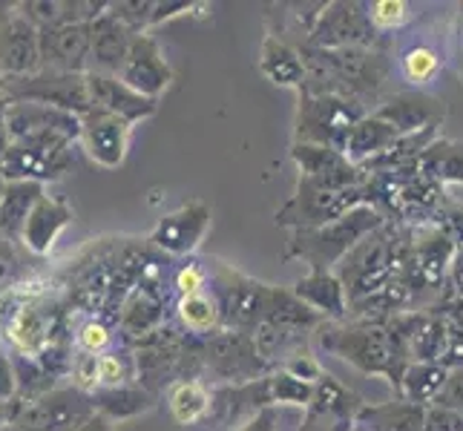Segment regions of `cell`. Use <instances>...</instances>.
<instances>
[{
    "label": "cell",
    "mask_w": 463,
    "mask_h": 431,
    "mask_svg": "<svg viewBox=\"0 0 463 431\" xmlns=\"http://www.w3.org/2000/svg\"><path fill=\"white\" fill-rule=\"evenodd\" d=\"M363 417L369 420L374 431H426L423 411L414 406H380L363 411Z\"/></svg>",
    "instance_id": "obj_20"
},
{
    "label": "cell",
    "mask_w": 463,
    "mask_h": 431,
    "mask_svg": "<svg viewBox=\"0 0 463 431\" xmlns=\"http://www.w3.org/2000/svg\"><path fill=\"white\" fill-rule=\"evenodd\" d=\"M0 92L6 101H32V104H46L84 118L92 101H90V87L87 75H72V72H58L41 67L38 72L18 75V78H0Z\"/></svg>",
    "instance_id": "obj_2"
},
{
    "label": "cell",
    "mask_w": 463,
    "mask_h": 431,
    "mask_svg": "<svg viewBox=\"0 0 463 431\" xmlns=\"http://www.w3.org/2000/svg\"><path fill=\"white\" fill-rule=\"evenodd\" d=\"M95 414L92 397L75 386H55L29 403H18L12 428L18 431H75Z\"/></svg>",
    "instance_id": "obj_3"
},
{
    "label": "cell",
    "mask_w": 463,
    "mask_h": 431,
    "mask_svg": "<svg viewBox=\"0 0 463 431\" xmlns=\"http://www.w3.org/2000/svg\"><path fill=\"white\" fill-rule=\"evenodd\" d=\"M175 311H179L182 325L187 331H194V333H207L211 328H216V323L222 319L219 305H216L211 296H204V294L182 296L179 305H175Z\"/></svg>",
    "instance_id": "obj_21"
},
{
    "label": "cell",
    "mask_w": 463,
    "mask_h": 431,
    "mask_svg": "<svg viewBox=\"0 0 463 431\" xmlns=\"http://www.w3.org/2000/svg\"><path fill=\"white\" fill-rule=\"evenodd\" d=\"M4 187H6V179L0 175V199H4Z\"/></svg>",
    "instance_id": "obj_32"
},
{
    "label": "cell",
    "mask_w": 463,
    "mask_h": 431,
    "mask_svg": "<svg viewBox=\"0 0 463 431\" xmlns=\"http://www.w3.org/2000/svg\"><path fill=\"white\" fill-rule=\"evenodd\" d=\"M0 333H4V328H0Z\"/></svg>",
    "instance_id": "obj_34"
},
{
    "label": "cell",
    "mask_w": 463,
    "mask_h": 431,
    "mask_svg": "<svg viewBox=\"0 0 463 431\" xmlns=\"http://www.w3.org/2000/svg\"><path fill=\"white\" fill-rule=\"evenodd\" d=\"M4 431H18V428H12V426H9V428H4Z\"/></svg>",
    "instance_id": "obj_33"
},
{
    "label": "cell",
    "mask_w": 463,
    "mask_h": 431,
    "mask_svg": "<svg viewBox=\"0 0 463 431\" xmlns=\"http://www.w3.org/2000/svg\"><path fill=\"white\" fill-rule=\"evenodd\" d=\"M4 113H6V98H4V92H0V162H4V155L9 150V133L4 124Z\"/></svg>",
    "instance_id": "obj_31"
},
{
    "label": "cell",
    "mask_w": 463,
    "mask_h": 431,
    "mask_svg": "<svg viewBox=\"0 0 463 431\" xmlns=\"http://www.w3.org/2000/svg\"><path fill=\"white\" fill-rule=\"evenodd\" d=\"M118 78L130 89L145 95V98L158 101V95L170 87L173 75H170V67H167L162 50H158V43L150 35H136L133 46H130V55H127Z\"/></svg>",
    "instance_id": "obj_9"
},
{
    "label": "cell",
    "mask_w": 463,
    "mask_h": 431,
    "mask_svg": "<svg viewBox=\"0 0 463 431\" xmlns=\"http://www.w3.org/2000/svg\"><path fill=\"white\" fill-rule=\"evenodd\" d=\"M207 221H211V213H207L204 204L182 207V211L158 219V225L150 233V242L156 248H162L165 253L182 257V253H190L199 248L202 236L207 230Z\"/></svg>",
    "instance_id": "obj_12"
},
{
    "label": "cell",
    "mask_w": 463,
    "mask_h": 431,
    "mask_svg": "<svg viewBox=\"0 0 463 431\" xmlns=\"http://www.w3.org/2000/svg\"><path fill=\"white\" fill-rule=\"evenodd\" d=\"M409 6L406 4H394V0H380V4L372 6V21L380 29H392V26H401L409 18Z\"/></svg>",
    "instance_id": "obj_26"
},
{
    "label": "cell",
    "mask_w": 463,
    "mask_h": 431,
    "mask_svg": "<svg viewBox=\"0 0 463 431\" xmlns=\"http://www.w3.org/2000/svg\"><path fill=\"white\" fill-rule=\"evenodd\" d=\"M90 35H92V67L90 72H107V75H118L127 55H130V46L136 32L127 29L116 14H101L99 21L90 23Z\"/></svg>",
    "instance_id": "obj_13"
},
{
    "label": "cell",
    "mask_w": 463,
    "mask_h": 431,
    "mask_svg": "<svg viewBox=\"0 0 463 431\" xmlns=\"http://www.w3.org/2000/svg\"><path fill=\"white\" fill-rule=\"evenodd\" d=\"M75 431H116V428H113V420H107L104 414L95 411L92 417H90L81 428H75Z\"/></svg>",
    "instance_id": "obj_30"
},
{
    "label": "cell",
    "mask_w": 463,
    "mask_h": 431,
    "mask_svg": "<svg viewBox=\"0 0 463 431\" xmlns=\"http://www.w3.org/2000/svg\"><path fill=\"white\" fill-rule=\"evenodd\" d=\"M299 296L311 299L314 305L326 308L331 314H343V287L334 282L331 276H323V274H314L311 279L299 282Z\"/></svg>",
    "instance_id": "obj_22"
},
{
    "label": "cell",
    "mask_w": 463,
    "mask_h": 431,
    "mask_svg": "<svg viewBox=\"0 0 463 431\" xmlns=\"http://www.w3.org/2000/svg\"><path fill=\"white\" fill-rule=\"evenodd\" d=\"M211 397L213 394L207 391L199 379H179L170 386L167 403H170V411L175 420L182 426H194L207 417V411H211Z\"/></svg>",
    "instance_id": "obj_18"
},
{
    "label": "cell",
    "mask_w": 463,
    "mask_h": 431,
    "mask_svg": "<svg viewBox=\"0 0 463 431\" xmlns=\"http://www.w3.org/2000/svg\"><path fill=\"white\" fill-rule=\"evenodd\" d=\"M109 342H113V333L101 323V319H87V323L78 325L75 331V345L78 354H107Z\"/></svg>",
    "instance_id": "obj_23"
},
{
    "label": "cell",
    "mask_w": 463,
    "mask_h": 431,
    "mask_svg": "<svg viewBox=\"0 0 463 431\" xmlns=\"http://www.w3.org/2000/svg\"><path fill=\"white\" fill-rule=\"evenodd\" d=\"M158 323H162V302L153 296L150 287H141L124 302L121 328L127 331V337H141V342H145L156 333Z\"/></svg>",
    "instance_id": "obj_17"
},
{
    "label": "cell",
    "mask_w": 463,
    "mask_h": 431,
    "mask_svg": "<svg viewBox=\"0 0 463 431\" xmlns=\"http://www.w3.org/2000/svg\"><path fill=\"white\" fill-rule=\"evenodd\" d=\"M41 67V29L18 9V4H9L0 14V78L29 75Z\"/></svg>",
    "instance_id": "obj_4"
},
{
    "label": "cell",
    "mask_w": 463,
    "mask_h": 431,
    "mask_svg": "<svg viewBox=\"0 0 463 431\" xmlns=\"http://www.w3.org/2000/svg\"><path fill=\"white\" fill-rule=\"evenodd\" d=\"M14 267H18V257H14L12 242H6V239L0 236V285L14 274Z\"/></svg>",
    "instance_id": "obj_29"
},
{
    "label": "cell",
    "mask_w": 463,
    "mask_h": 431,
    "mask_svg": "<svg viewBox=\"0 0 463 431\" xmlns=\"http://www.w3.org/2000/svg\"><path fill=\"white\" fill-rule=\"evenodd\" d=\"M202 285H204V270L199 265H187L175 274V287H179L182 296L202 294Z\"/></svg>",
    "instance_id": "obj_27"
},
{
    "label": "cell",
    "mask_w": 463,
    "mask_h": 431,
    "mask_svg": "<svg viewBox=\"0 0 463 431\" xmlns=\"http://www.w3.org/2000/svg\"><path fill=\"white\" fill-rule=\"evenodd\" d=\"M72 219H75V213L67 201L61 196L46 193L26 219L21 245L32 253V257H50L52 248L58 245V239L63 236V230L72 225Z\"/></svg>",
    "instance_id": "obj_11"
},
{
    "label": "cell",
    "mask_w": 463,
    "mask_h": 431,
    "mask_svg": "<svg viewBox=\"0 0 463 431\" xmlns=\"http://www.w3.org/2000/svg\"><path fill=\"white\" fill-rule=\"evenodd\" d=\"M46 196V187L38 182H6L0 199V236L6 242H21L29 213Z\"/></svg>",
    "instance_id": "obj_14"
},
{
    "label": "cell",
    "mask_w": 463,
    "mask_h": 431,
    "mask_svg": "<svg viewBox=\"0 0 463 431\" xmlns=\"http://www.w3.org/2000/svg\"><path fill=\"white\" fill-rule=\"evenodd\" d=\"M262 72L274 78L277 84H285V87H294L302 81V61L285 46L282 41L277 38H268L265 41V50H262Z\"/></svg>",
    "instance_id": "obj_19"
},
{
    "label": "cell",
    "mask_w": 463,
    "mask_h": 431,
    "mask_svg": "<svg viewBox=\"0 0 463 431\" xmlns=\"http://www.w3.org/2000/svg\"><path fill=\"white\" fill-rule=\"evenodd\" d=\"M87 87H90L92 109H101V113H109L127 124L145 121L156 113V101L130 89L118 75L87 72Z\"/></svg>",
    "instance_id": "obj_10"
},
{
    "label": "cell",
    "mask_w": 463,
    "mask_h": 431,
    "mask_svg": "<svg viewBox=\"0 0 463 431\" xmlns=\"http://www.w3.org/2000/svg\"><path fill=\"white\" fill-rule=\"evenodd\" d=\"M41 61L46 70L87 75L92 67L90 23H63L41 29Z\"/></svg>",
    "instance_id": "obj_7"
},
{
    "label": "cell",
    "mask_w": 463,
    "mask_h": 431,
    "mask_svg": "<svg viewBox=\"0 0 463 431\" xmlns=\"http://www.w3.org/2000/svg\"><path fill=\"white\" fill-rule=\"evenodd\" d=\"M438 406H443V408H463V371H458L449 382H446V389L438 394Z\"/></svg>",
    "instance_id": "obj_28"
},
{
    "label": "cell",
    "mask_w": 463,
    "mask_h": 431,
    "mask_svg": "<svg viewBox=\"0 0 463 431\" xmlns=\"http://www.w3.org/2000/svg\"><path fill=\"white\" fill-rule=\"evenodd\" d=\"M328 348L340 351L345 360H351L365 371H383L392 354L383 331H351V333L345 331L343 342H328Z\"/></svg>",
    "instance_id": "obj_15"
},
{
    "label": "cell",
    "mask_w": 463,
    "mask_h": 431,
    "mask_svg": "<svg viewBox=\"0 0 463 431\" xmlns=\"http://www.w3.org/2000/svg\"><path fill=\"white\" fill-rule=\"evenodd\" d=\"M75 141L67 136H32L9 141V150L0 162V175L6 182H38L50 184L63 179L75 167Z\"/></svg>",
    "instance_id": "obj_1"
},
{
    "label": "cell",
    "mask_w": 463,
    "mask_h": 431,
    "mask_svg": "<svg viewBox=\"0 0 463 431\" xmlns=\"http://www.w3.org/2000/svg\"><path fill=\"white\" fill-rule=\"evenodd\" d=\"M403 72L411 78L414 84H426L429 78L438 72V55L432 50H423V46H418V50H411L403 58Z\"/></svg>",
    "instance_id": "obj_24"
},
{
    "label": "cell",
    "mask_w": 463,
    "mask_h": 431,
    "mask_svg": "<svg viewBox=\"0 0 463 431\" xmlns=\"http://www.w3.org/2000/svg\"><path fill=\"white\" fill-rule=\"evenodd\" d=\"M18 403V374H14L12 351L0 345V406Z\"/></svg>",
    "instance_id": "obj_25"
},
{
    "label": "cell",
    "mask_w": 463,
    "mask_h": 431,
    "mask_svg": "<svg viewBox=\"0 0 463 431\" xmlns=\"http://www.w3.org/2000/svg\"><path fill=\"white\" fill-rule=\"evenodd\" d=\"M12 342V351H21L26 357H41L46 348L58 340V311L46 299H26L18 308H12L6 323L0 325Z\"/></svg>",
    "instance_id": "obj_5"
},
{
    "label": "cell",
    "mask_w": 463,
    "mask_h": 431,
    "mask_svg": "<svg viewBox=\"0 0 463 431\" xmlns=\"http://www.w3.org/2000/svg\"><path fill=\"white\" fill-rule=\"evenodd\" d=\"M92 406L99 414H104L107 420H127L136 414H145L153 408V394L145 386H121V389H101L90 394Z\"/></svg>",
    "instance_id": "obj_16"
},
{
    "label": "cell",
    "mask_w": 463,
    "mask_h": 431,
    "mask_svg": "<svg viewBox=\"0 0 463 431\" xmlns=\"http://www.w3.org/2000/svg\"><path fill=\"white\" fill-rule=\"evenodd\" d=\"M4 124L9 141H24L32 136H67L78 144L81 138V118L78 116L32 101H6Z\"/></svg>",
    "instance_id": "obj_6"
},
{
    "label": "cell",
    "mask_w": 463,
    "mask_h": 431,
    "mask_svg": "<svg viewBox=\"0 0 463 431\" xmlns=\"http://www.w3.org/2000/svg\"><path fill=\"white\" fill-rule=\"evenodd\" d=\"M130 130H133V124H127L109 113H101V109H90L81 118V138H78V144H81V150L99 167L116 170L127 158Z\"/></svg>",
    "instance_id": "obj_8"
}]
</instances>
